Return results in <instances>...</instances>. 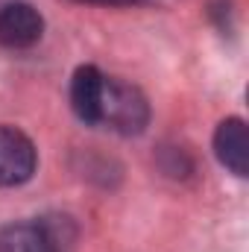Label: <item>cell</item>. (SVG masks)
<instances>
[{
    "instance_id": "1",
    "label": "cell",
    "mask_w": 249,
    "mask_h": 252,
    "mask_svg": "<svg viewBox=\"0 0 249 252\" xmlns=\"http://www.w3.org/2000/svg\"><path fill=\"white\" fill-rule=\"evenodd\" d=\"M97 124L112 126L121 135H138L150 124V103L135 85L106 76L100 109H97Z\"/></svg>"
},
{
    "instance_id": "2",
    "label": "cell",
    "mask_w": 249,
    "mask_h": 252,
    "mask_svg": "<svg viewBox=\"0 0 249 252\" xmlns=\"http://www.w3.org/2000/svg\"><path fill=\"white\" fill-rule=\"evenodd\" d=\"M38 164L35 144L15 126H0V188H15L32 179Z\"/></svg>"
},
{
    "instance_id": "3",
    "label": "cell",
    "mask_w": 249,
    "mask_h": 252,
    "mask_svg": "<svg viewBox=\"0 0 249 252\" xmlns=\"http://www.w3.org/2000/svg\"><path fill=\"white\" fill-rule=\"evenodd\" d=\"M0 252H64L62 226L53 220H24L0 229Z\"/></svg>"
},
{
    "instance_id": "4",
    "label": "cell",
    "mask_w": 249,
    "mask_h": 252,
    "mask_svg": "<svg viewBox=\"0 0 249 252\" xmlns=\"http://www.w3.org/2000/svg\"><path fill=\"white\" fill-rule=\"evenodd\" d=\"M41 32H44V21L35 6L21 0L0 6V47L27 50L41 38Z\"/></svg>"
},
{
    "instance_id": "5",
    "label": "cell",
    "mask_w": 249,
    "mask_h": 252,
    "mask_svg": "<svg viewBox=\"0 0 249 252\" xmlns=\"http://www.w3.org/2000/svg\"><path fill=\"white\" fill-rule=\"evenodd\" d=\"M214 153L223 167H229L235 176H247L249 170V141L247 124L241 118H229L214 132Z\"/></svg>"
},
{
    "instance_id": "6",
    "label": "cell",
    "mask_w": 249,
    "mask_h": 252,
    "mask_svg": "<svg viewBox=\"0 0 249 252\" xmlns=\"http://www.w3.org/2000/svg\"><path fill=\"white\" fill-rule=\"evenodd\" d=\"M103 82H106V73H100L94 64L76 67V73L70 79L73 115L88 126H97V109H100V97H103Z\"/></svg>"
},
{
    "instance_id": "7",
    "label": "cell",
    "mask_w": 249,
    "mask_h": 252,
    "mask_svg": "<svg viewBox=\"0 0 249 252\" xmlns=\"http://www.w3.org/2000/svg\"><path fill=\"white\" fill-rule=\"evenodd\" d=\"M82 3H103V6H132L138 0H82Z\"/></svg>"
}]
</instances>
